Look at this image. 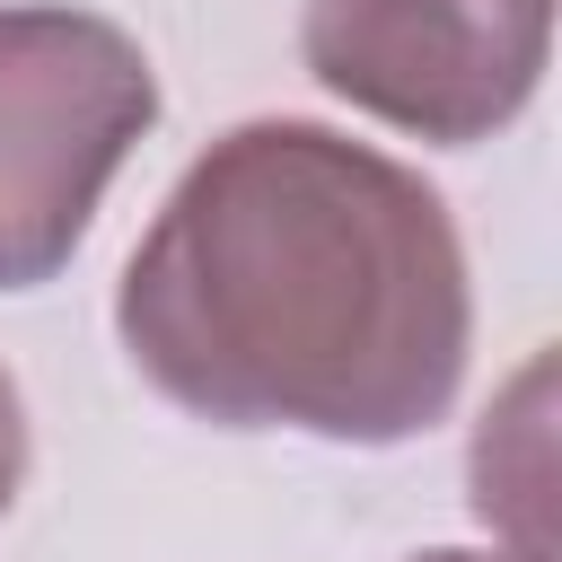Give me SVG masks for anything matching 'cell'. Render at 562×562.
<instances>
[{
	"label": "cell",
	"instance_id": "cell-1",
	"mask_svg": "<svg viewBox=\"0 0 562 562\" xmlns=\"http://www.w3.org/2000/svg\"><path fill=\"white\" fill-rule=\"evenodd\" d=\"M114 334L220 430L395 448L457 404L465 246L413 167L325 123H237L132 246Z\"/></svg>",
	"mask_w": 562,
	"mask_h": 562
},
{
	"label": "cell",
	"instance_id": "cell-2",
	"mask_svg": "<svg viewBox=\"0 0 562 562\" xmlns=\"http://www.w3.org/2000/svg\"><path fill=\"white\" fill-rule=\"evenodd\" d=\"M149 123L158 70L114 18L0 9V290H35L79 255Z\"/></svg>",
	"mask_w": 562,
	"mask_h": 562
},
{
	"label": "cell",
	"instance_id": "cell-3",
	"mask_svg": "<svg viewBox=\"0 0 562 562\" xmlns=\"http://www.w3.org/2000/svg\"><path fill=\"white\" fill-rule=\"evenodd\" d=\"M307 70L422 140H492L544 79L553 0H307Z\"/></svg>",
	"mask_w": 562,
	"mask_h": 562
},
{
	"label": "cell",
	"instance_id": "cell-4",
	"mask_svg": "<svg viewBox=\"0 0 562 562\" xmlns=\"http://www.w3.org/2000/svg\"><path fill=\"white\" fill-rule=\"evenodd\" d=\"M544 483H553V465H544V360H527L509 404L483 413V430H474V509H483V527H509L518 562H553Z\"/></svg>",
	"mask_w": 562,
	"mask_h": 562
},
{
	"label": "cell",
	"instance_id": "cell-5",
	"mask_svg": "<svg viewBox=\"0 0 562 562\" xmlns=\"http://www.w3.org/2000/svg\"><path fill=\"white\" fill-rule=\"evenodd\" d=\"M18 483H26V404H18V386L0 369V509L18 501Z\"/></svg>",
	"mask_w": 562,
	"mask_h": 562
},
{
	"label": "cell",
	"instance_id": "cell-6",
	"mask_svg": "<svg viewBox=\"0 0 562 562\" xmlns=\"http://www.w3.org/2000/svg\"><path fill=\"white\" fill-rule=\"evenodd\" d=\"M413 562H518V553H413Z\"/></svg>",
	"mask_w": 562,
	"mask_h": 562
}]
</instances>
